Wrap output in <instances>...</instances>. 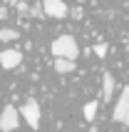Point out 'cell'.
I'll return each instance as SVG.
<instances>
[{
  "instance_id": "obj_7",
  "label": "cell",
  "mask_w": 129,
  "mask_h": 132,
  "mask_svg": "<svg viewBox=\"0 0 129 132\" xmlns=\"http://www.w3.org/2000/svg\"><path fill=\"white\" fill-rule=\"evenodd\" d=\"M112 95H114V75L104 72L102 75V97H104V102H109Z\"/></svg>"
},
{
  "instance_id": "obj_4",
  "label": "cell",
  "mask_w": 129,
  "mask_h": 132,
  "mask_svg": "<svg viewBox=\"0 0 129 132\" xmlns=\"http://www.w3.org/2000/svg\"><path fill=\"white\" fill-rule=\"evenodd\" d=\"M17 127H20V112H17V107L7 105L0 112V132H15Z\"/></svg>"
},
{
  "instance_id": "obj_9",
  "label": "cell",
  "mask_w": 129,
  "mask_h": 132,
  "mask_svg": "<svg viewBox=\"0 0 129 132\" xmlns=\"http://www.w3.org/2000/svg\"><path fill=\"white\" fill-rule=\"evenodd\" d=\"M10 40H17V30H13V28H0V43H10Z\"/></svg>"
},
{
  "instance_id": "obj_8",
  "label": "cell",
  "mask_w": 129,
  "mask_h": 132,
  "mask_svg": "<svg viewBox=\"0 0 129 132\" xmlns=\"http://www.w3.org/2000/svg\"><path fill=\"white\" fill-rule=\"evenodd\" d=\"M75 60H64V57H55V70H57L60 75H64V72H75Z\"/></svg>"
},
{
  "instance_id": "obj_10",
  "label": "cell",
  "mask_w": 129,
  "mask_h": 132,
  "mask_svg": "<svg viewBox=\"0 0 129 132\" xmlns=\"http://www.w3.org/2000/svg\"><path fill=\"white\" fill-rule=\"evenodd\" d=\"M94 117H97V102L92 100L85 105V120H94Z\"/></svg>"
},
{
  "instance_id": "obj_13",
  "label": "cell",
  "mask_w": 129,
  "mask_h": 132,
  "mask_svg": "<svg viewBox=\"0 0 129 132\" xmlns=\"http://www.w3.org/2000/svg\"><path fill=\"white\" fill-rule=\"evenodd\" d=\"M3 18H7V10H5V7H0V20H3Z\"/></svg>"
},
{
  "instance_id": "obj_5",
  "label": "cell",
  "mask_w": 129,
  "mask_h": 132,
  "mask_svg": "<svg viewBox=\"0 0 129 132\" xmlns=\"http://www.w3.org/2000/svg\"><path fill=\"white\" fill-rule=\"evenodd\" d=\"M42 13L60 20L70 15V5H64V0H42Z\"/></svg>"
},
{
  "instance_id": "obj_2",
  "label": "cell",
  "mask_w": 129,
  "mask_h": 132,
  "mask_svg": "<svg viewBox=\"0 0 129 132\" xmlns=\"http://www.w3.org/2000/svg\"><path fill=\"white\" fill-rule=\"evenodd\" d=\"M112 120L119 122V125H129V85L119 92L114 102V110H112Z\"/></svg>"
},
{
  "instance_id": "obj_12",
  "label": "cell",
  "mask_w": 129,
  "mask_h": 132,
  "mask_svg": "<svg viewBox=\"0 0 129 132\" xmlns=\"http://www.w3.org/2000/svg\"><path fill=\"white\" fill-rule=\"evenodd\" d=\"M70 15H72V18H82V10H79V7H75V10H70Z\"/></svg>"
},
{
  "instance_id": "obj_1",
  "label": "cell",
  "mask_w": 129,
  "mask_h": 132,
  "mask_svg": "<svg viewBox=\"0 0 129 132\" xmlns=\"http://www.w3.org/2000/svg\"><path fill=\"white\" fill-rule=\"evenodd\" d=\"M50 50L55 57H64V60H75L79 55V45L77 40H75V35H60L52 40Z\"/></svg>"
},
{
  "instance_id": "obj_11",
  "label": "cell",
  "mask_w": 129,
  "mask_h": 132,
  "mask_svg": "<svg viewBox=\"0 0 129 132\" xmlns=\"http://www.w3.org/2000/svg\"><path fill=\"white\" fill-rule=\"evenodd\" d=\"M92 52L97 55V57H107L109 47H107V45H102V43H99V45H94V50H92Z\"/></svg>"
},
{
  "instance_id": "obj_3",
  "label": "cell",
  "mask_w": 129,
  "mask_h": 132,
  "mask_svg": "<svg viewBox=\"0 0 129 132\" xmlns=\"http://www.w3.org/2000/svg\"><path fill=\"white\" fill-rule=\"evenodd\" d=\"M17 112H20V117H25V122H27L32 130H37V125H40V105H37L35 97H27L25 105H22Z\"/></svg>"
},
{
  "instance_id": "obj_6",
  "label": "cell",
  "mask_w": 129,
  "mask_h": 132,
  "mask_svg": "<svg viewBox=\"0 0 129 132\" xmlns=\"http://www.w3.org/2000/svg\"><path fill=\"white\" fill-rule=\"evenodd\" d=\"M20 62H22L20 50H3L0 52V65L5 70H15V67H20Z\"/></svg>"
}]
</instances>
